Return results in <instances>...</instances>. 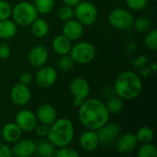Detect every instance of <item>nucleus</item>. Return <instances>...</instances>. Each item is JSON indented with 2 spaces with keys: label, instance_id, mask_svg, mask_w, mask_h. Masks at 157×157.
<instances>
[{
  "label": "nucleus",
  "instance_id": "f257e3e1",
  "mask_svg": "<svg viewBox=\"0 0 157 157\" xmlns=\"http://www.w3.org/2000/svg\"><path fill=\"white\" fill-rule=\"evenodd\" d=\"M78 109L79 121L86 130L97 131L109 120L106 104L98 98H86Z\"/></svg>",
  "mask_w": 157,
  "mask_h": 157
},
{
  "label": "nucleus",
  "instance_id": "f03ea898",
  "mask_svg": "<svg viewBox=\"0 0 157 157\" xmlns=\"http://www.w3.org/2000/svg\"><path fill=\"white\" fill-rule=\"evenodd\" d=\"M143 90L140 76L132 71L121 73L115 80L114 91L123 100H132L138 98Z\"/></svg>",
  "mask_w": 157,
  "mask_h": 157
},
{
  "label": "nucleus",
  "instance_id": "7ed1b4c3",
  "mask_svg": "<svg viewBox=\"0 0 157 157\" xmlns=\"http://www.w3.org/2000/svg\"><path fill=\"white\" fill-rule=\"evenodd\" d=\"M47 138L56 148L70 145L75 138L74 124L67 118L56 119L50 125Z\"/></svg>",
  "mask_w": 157,
  "mask_h": 157
},
{
  "label": "nucleus",
  "instance_id": "20e7f679",
  "mask_svg": "<svg viewBox=\"0 0 157 157\" xmlns=\"http://www.w3.org/2000/svg\"><path fill=\"white\" fill-rule=\"evenodd\" d=\"M11 16L13 17V21L17 26L27 27L30 26L31 23L38 17L39 13L32 3L22 1L17 3L12 8Z\"/></svg>",
  "mask_w": 157,
  "mask_h": 157
},
{
  "label": "nucleus",
  "instance_id": "39448f33",
  "mask_svg": "<svg viewBox=\"0 0 157 157\" xmlns=\"http://www.w3.org/2000/svg\"><path fill=\"white\" fill-rule=\"evenodd\" d=\"M75 63L78 64H87L91 63L96 56L95 46L88 41H79L72 48L69 52Z\"/></svg>",
  "mask_w": 157,
  "mask_h": 157
},
{
  "label": "nucleus",
  "instance_id": "423d86ee",
  "mask_svg": "<svg viewBox=\"0 0 157 157\" xmlns=\"http://www.w3.org/2000/svg\"><path fill=\"white\" fill-rule=\"evenodd\" d=\"M74 13L75 18L84 26L94 24L98 16L97 6L89 1H81L75 6Z\"/></svg>",
  "mask_w": 157,
  "mask_h": 157
},
{
  "label": "nucleus",
  "instance_id": "0eeeda50",
  "mask_svg": "<svg viewBox=\"0 0 157 157\" xmlns=\"http://www.w3.org/2000/svg\"><path fill=\"white\" fill-rule=\"evenodd\" d=\"M109 24L120 30H127L132 28L134 17L131 11L125 8L113 9L109 16Z\"/></svg>",
  "mask_w": 157,
  "mask_h": 157
},
{
  "label": "nucleus",
  "instance_id": "6e6552de",
  "mask_svg": "<svg viewBox=\"0 0 157 157\" xmlns=\"http://www.w3.org/2000/svg\"><path fill=\"white\" fill-rule=\"evenodd\" d=\"M69 89L74 98L73 104L77 108L81 106L83 101L86 99L90 94L89 83L82 77L74 78L70 83Z\"/></svg>",
  "mask_w": 157,
  "mask_h": 157
},
{
  "label": "nucleus",
  "instance_id": "1a4fd4ad",
  "mask_svg": "<svg viewBox=\"0 0 157 157\" xmlns=\"http://www.w3.org/2000/svg\"><path fill=\"white\" fill-rule=\"evenodd\" d=\"M98 136L99 144L103 146L109 147L113 145L121 133V128L119 124L113 122H107L98 130L96 131Z\"/></svg>",
  "mask_w": 157,
  "mask_h": 157
},
{
  "label": "nucleus",
  "instance_id": "9d476101",
  "mask_svg": "<svg viewBox=\"0 0 157 157\" xmlns=\"http://www.w3.org/2000/svg\"><path fill=\"white\" fill-rule=\"evenodd\" d=\"M15 122L21 129L22 132H31L34 131L38 124L36 114L29 109H21L15 116Z\"/></svg>",
  "mask_w": 157,
  "mask_h": 157
},
{
  "label": "nucleus",
  "instance_id": "9b49d317",
  "mask_svg": "<svg viewBox=\"0 0 157 157\" xmlns=\"http://www.w3.org/2000/svg\"><path fill=\"white\" fill-rule=\"evenodd\" d=\"M57 80V71L50 65H43L39 68L35 81L36 84L42 88H49L52 86Z\"/></svg>",
  "mask_w": 157,
  "mask_h": 157
},
{
  "label": "nucleus",
  "instance_id": "f8f14e48",
  "mask_svg": "<svg viewBox=\"0 0 157 157\" xmlns=\"http://www.w3.org/2000/svg\"><path fill=\"white\" fill-rule=\"evenodd\" d=\"M115 146L120 154H132L138 145V141L134 133L128 132L121 134L115 142Z\"/></svg>",
  "mask_w": 157,
  "mask_h": 157
},
{
  "label": "nucleus",
  "instance_id": "ddd939ff",
  "mask_svg": "<svg viewBox=\"0 0 157 157\" xmlns=\"http://www.w3.org/2000/svg\"><path fill=\"white\" fill-rule=\"evenodd\" d=\"M31 98V92L28 86L21 83L13 86L10 91V98L12 102L17 106L27 105Z\"/></svg>",
  "mask_w": 157,
  "mask_h": 157
},
{
  "label": "nucleus",
  "instance_id": "4468645a",
  "mask_svg": "<svg viewBox=\"0 0 157 157\" xmlns=\"http://www.w3.org/2000/svg\"><path fill=\"white\" fill-rule=\"evenodd\" d=\"M12 155L16 157H30L35 155L36 144L29 139H19L13 144Z\"/></svg>",
  "mask_w": 157,
  "mask_h": 157
},
{
  "label": "nucleus",
  "instance_id": "2eb2a0df",
  "mask_svg": "<svg viewBox=\"0 0 157 157\" xmlns=\"http://www.w3.org/2000/svg\"><path fill=\"white\" fill-rule=\"evenodd\" d=\"M48 57L49 53L46 47L42 45H36L29 52L28 61L31 66L35 68H40L46 64Z\"/></svg>",
  "mask_w": 157,
  "mask_h": 157
},
{
  "label": "nucleus",
  "instance_id": "dca6fc26",
  "mask_svg": "<svg viewBox=\"0 0 157 157\" xmlns=\"http://www.w3.org/2000/svg\"><path fill=\"white\" fill-rule=\"evenodd\" d=\"M63 34L68 38L71 41L77 40L82 38L84 34V25H82L77 19H69L64 21L63 26Z\"/></svg>",
  "mask_w": 157,
  "mask_h": 157
},
{
  "label": "nucleus",
  "instance_id": "f3484780",
  "mask_svg": "<svg viewBox=\"0 0 157 157\" xmlns=\"http://www.w3.org/2000/svg\"><path fill=\"white\" fill-rule=\"evenodd\" d=\"M79 144L86 152H94L99 146V140L96 131L86 130L79 138Z\"/></svg>",
  "mask_w": 157,
  "mask_h": 157
},
{
  "label": "nucleus",
  "instance_id": "a211bd4d",
  "mask_svg": "<svg viewBox=\"0 0 157 157\" xmlns=\"http://www.w3.org/2000/svg\"><path fill=\"white\" fill-rule=\"evenodd\" d=\"M36 116L40 123L50 126L57 119V112L53 106L49 103H44L38 108Z\"/></svg>",
  "mask_w": 157,
  "mask_h": 157
},
{
  "label": "nucleus",
  "instance_id": "6ab92c4d",
  "mask_svg": "<svg viewBox=\"0 0 157 157\" xmlns=\"http://www.w3.org/2000/svg\"><path fill=\"white\" fill-rule=\"evenodd\" d=\"M22 131L16 122H8L1 129V137L7 144H14L22 136Z\"/></svg>",
  "mask_w": 157,
  "mask_h": 157
},
{
  "label": "nucleus",
  "instance_id": "aec40b11",
  "mask_svg": "<svg viewBox=\"0 0 157 157\" xmlns=\"http://www.w3.org/2000/svg\"><path fill=\"white\" fill-rule=\"evenodd\" d=\"M52 48L53 51L60 56L64 54H69L70 50L72 48V41L68 38H66L63 34H60L53 39Z\"/></svg>",
  "mask_w": 157,
  "mask_h": 157
},
{
  "label": "nucleus",
  "instance_id": "412c9836",
  "mask_svg": "<svg viewBox=\"0 0 157 157\" xmlns=\"http://www.w3.org/2000/svg\"><path fill=\"white\" fill-rule=\"evenodd\" d=\"M17 32V25L9 18L0 20V39L10 40L16 36Z\"/></svg>",
  "mask_w": 157,
  "mask_h": 157
},
{
  "label": "nucleus",
  "instance_id": "4be33fe9",
  "mask_svg": "<svg viewBox=\"0 0 157 157\" xmlns=\"http://www.w3.org/2000/svg\"><path fill=\"white\" fill-rule=\"evenodd\" d=\"M56 147L49 141L42 140L36 144L35 155L40 157H52L54 156Z\"/></svg>",
  "mask_w": 157,
  "mask_h": 157
},
{
  "label": "nucleus",
  "instance_id": "5701e85b",
  "mask_svg": "<svg viewBox=\"0 0 157 157\" xmlns=\"http://www.w3.org/2000/svg\"><path fill=\"white\" fill-rule=\"evenodd\" d=\"M30 26L32 34L37 38H43L49 33V24L43 18L37 17Z\"/></svg>",
  "mask_w": 157,
  "mask_h": 157
},
{
  "label": "nucleus",
  "instance_id": "b1692460",
  "mask_svg": "<svg viewBox=\"0 0 157 157\" xmlns=\"http://www.w3.org/2000/svg\"><path fill=\"white\" fill-rule=\"evenodd\" d=\"M106 108L109 115H117L123 110V108H124L123 99H121L118 96L110 98L106 103Z\"/></svg>",
  "mask_w": 157,
  "mask_h": 157
},
{
  "label": "nucleus",
  "instance_id": "393cba45",
  "mask_svg": "<svg viewBox=\"0 0 157 157\" xmlns=\"http://www.w3.org/2000/svg\"><path fill=\"white\" fill-rule=\"evenodd\" d=\"M152 27H153V20L151 19V17L146 16H143L138 17L137 19H134L133 26H132V28H134V29L139 33L147 32L149 29H152Z\"/></svg>",
  "mask_w": 157,
  "mask_h": 157
},
{
  "label": "nucleus",
  "instance_id": "a878e982",
  "mask_svg": "<svg viewBox=\"0 0 157 157\" xmlns=\"http://www.w3.org/2000/svg\"><path fill=\"white\" fill-rule=\"evenodd\" d=\"M135 136L137 138L138 143L147 144V143H152L155 137V132L152 128L148 126H143L138 130Z\"/></svg>",
  "mask_w": 157,
  "mask_h": 157
},
{
  "label": "nucleus",
  "instance_id": "bb28decb",
  "mask_svg": "<svg viewBox=\"0 0 157 157\" xmlns=\"http://www.w3.org/2000/svg\"><path fill=\"white\" fill-rule=\"evenodd\" d=\"M33 5L39 14L46 15L53 9L54 0H34Z\"/></svg>",
  "mask_w": 157,
  "mask_h": 157
},
{
  "label": "nucleus",
  "instance_id": "cd10ccee",
  "mask_svg": "<svg viewBox=\"0 0 157 157\" xmlns=\"http://www.w3.org/2000/svg\"><path fill=\"white\" fill-rule=\"evenodd\" d=\"M137 155L139 157H156V147L153 144H151V143L142 144L141 147L138 150Z\"/></svg>",
  "mask_w": 157,
  "mask_h": 157
},
{
  "label": "nucleus",
  "instance_id": "c85d7f7f",
  "mask_svg": "<svg viewBox=\"0 0 157 157\" xmlns=\"http://www.w3.org/2000/svg\"><path fill=\"white\" fill-rule=\"evenodd\" d=\"M144 44L147 49L151 51H155L157 49V30L155 29H151L147 31L144 37Z\"/></svg>",
  "mask_w": 157,
  "mask_h": 157
},
{
  "label": "nucleus",
  "instance_id": "c756f323",
  "mask_svg": "<svg viewBox=\"0 0 157 157\" xmlns=\"http://www.w3.org/2000/svg\"><path fill=\"white\" fill-rule=\"evenodd\" d=\"M57 17L62 21H67L69 19H72L75 17L74 7L66 5L60 6L57 10Z\"/></svg>",
  "mask_w": 157,
  "mask_h": 157
},
{
  "label": "nucleus",
  "instance_id": "7c9ffc66",
  "mask_svg": "<svg viewBox=\"0 0 157 157\" xmlns=\"http://www.w3.org/2000/svg\"><path fill=\"white\" fill-rule=\"evenodd\" d=\"M57 64H58V67L60 70H62L63 72H68L73 69V67L75 65V62L70 55L64 54V55H61L60 59L58 60Z\"/></svg>",
  "mask_w": 157,
  "mask_h": 157
},
{
  "label": "nucleus",
  "instance_id": "2f4dec72",
  "mask_svg": "<svg viewBox=\"0 0 157 157\" xmlns=\"http://www.w3.org/2000/svg\"><path fill=\"white\" fill-rule=\"evenodd\" d=\"M55 157H77L79 156V154L76 150H75L72 147H69V145L67 146H63V147H60L58 149H56Z\"/></svg>",
  "mask_w": 157,
  "mask_h": 157
},
{
  "label": "nucleus",
  "instance_id": "473e14b6",
  "mask_svg": "<svg viewBox=\"0 0 157 157\" xmlns=\"http://www.w3.org/2000/svg\"><path fill=\"white\" fill-rule=\"evenodd\" d=\"M126 6L135 11L143 10L148 4V0H125Z\"/></svg>",
  "mask_w": 157,
  "mask_h": 157
},
{
  "label": "nucleus",
  "instance_id": "72a5a7b5",
  "mask_svg": "<svg viewBox=\"0 0 157 157\" xmlns=\"http://www.w3.org/2000/svg\"><path fill=\"white\" fill-rule=\"evenodd\" d=\"M12 13V6L6 0H0V20L9 18Z\"/></svg>",
  "mask_w": 157,
  "mask_h": 157
},
{
  "label": "nucleus",
  "instance_id": "f704fd0d",
  "mask_svg": "<svg viewBox=\"0 0 157 157\" xmlns=\"http://www.w3.org/2000/svg\"><path fill=\"white\" fill-rule=\"evenodd\" d=\"M49 128L50 126L46 125V124H43V123H38L36 128L34 129L35 131V133L37 136H39L40 138H46L47 135H48V132H49Z\"/></svg>",
  "mask_w": 157,
  "mask_h": 157
},
{
  "label": "nucleus",
  "instance_id": "c9c22d12",
  "mask_svg": "<svg viewBox=\"0 0 157 157\" xmlns=\"http://www.w3.org/2000/svg\"><path fill=\"white\" fill-rule=\"evenodd\" d=\"M11 54V49L6 42H0V59L6 60Z\"/></svg>",
  "mask_w": 157,
  "mask_h": 157
},
{
  "label": "nucleus",
  "instance_id": "e433bc0d",
  "mask_svg": "<svg viewBox=\"0 0 157 157\" xmlns=\"http://www.w3.org/2000/svg\"><path fill=\"white\" fill-rule=\"evenodd\" d=\"M33 80V76L32 74L29 72H23L20 75H19V83L29 86Z\"/></svg>",
  "mask_w": 157,
  "mask_h": 157
},
{
  "label": "nucleus",
  "instance_id": "4c0bfd02",
  "mask_svg": "<svg viewBox=\"0 0 157 157\" xmlns=\"http://www.w3.org/2000/svg\"><path fill=\"white\" fill-rule=\"evenodd\" d=\"M12 156L11 148L6 144L0 143V157H10Z\"/></svg>",
  "mask_w": 157,
  "mask_h": 157
},
{
  "label": "nucleus",
  "instance_id": "58836bf2",
  "mask_svg": "<svg viewBox=\"0 0 157 157\" xmlns=\"http://www.w3.org/2000/svg\"><path fill=\"white\" fill-rule=\"evenodd\" d=\"M64 5L66 6H72V7H75V6H77L82 0H63Z\"/></svg>",
  "mask_w": 157,
  "mask_h": 157
},
{
  "label": "nucleus",
  "instance_id": "ea45409f",
  "mask_svg": "<svg viewBox=\"0 0 157 157\" xmlns=\"http://www.w3.org/2000/svg\"><path fill=\"white\" fill-rule=\"evenodd\" d=\"M0 136H1V128H0Z\"/></svg>",
  "mask_w": 157,
  "mask_h": 157
},
{
  "label": "nucleus",
  "instance_id": "a19ab883",
  "mask_svg": "<svg viewBox=\"0 0 157 157\" xmlns=\"http://www.w3.org/2000/svg\"><path fill=\"white\" fill-rule=\"evenodd\" d=\"M153 1H156V0H153Z\"/></svg>",
  "mask_w": 157,
  "mask_h": 157
},
{
  "label": "nucleus",
  "instance_id": "79ce46f5",
  "mask_svg": "<svg viewBox=\"0 0 157 157\" xmlns=\"http://www.w3.org/2000/svg\"><path fill=\"white\" fill-rule=\"evenodd\" d=\"M120 1H121V0H120Z\"/></svg>",
  "mask_w": 157,
  "mask_h": 157
}]
</instances>
